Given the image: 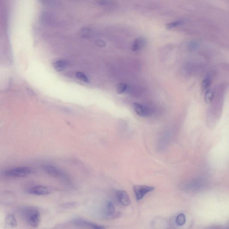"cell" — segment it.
I'll use <instances>...</instances> for the list:
<instances>
[{
  "label": "cell",
  "mask_w": 229,
  "mask_h": 229,
  "mask_svg": "<svg viewBox=\"0 0 229 229\" xmlns=\"http://www.w3.org/2000/svg\"><path fill=\"white\" fill-rule=\"evenodd\" d=\"M26 216V220L30 225L32 227H38L40 221V215L39 212L35 209H30L27 210Z\"/></svg>",
  "instance_id": "obj_2"
},
{
  "label": "cell",
  "mask_w": 229,
  "mask_h": 229,
  "mask_svg": "<svg viewBox=\"0 0 229 229\" xmlns=\"http://www.w3.org/2000/svg\"><path fill=\"white\" fill-rule=\"evenodd\" d=\"M68 64L69 62L66 60H60L54 62L53 66L56 71L60 72L64 70L68 66Z\"/></svg>",
  "instance_id": "obj_8"
},
{
  "label": "cell",
  "mask_w": 229,
  "mask_h": 229,
  "mask_svg": "<svg viewBox=\"0 0 229 229\" xmlns=\"http://www.w3.org/2000/svg\"><path fill=\"white\" fill-rule=\"evenodd\" d=\"M35 170L29 167H18L8 169L4 172V175L9 177L20 178L34 173Z\"/></svg>",
  "instance_id": "obj_1"
},
{
  "label": "cell",
  "mask_w": 229,
  "mask_h": 229,
  "mask_svg": "<svg viewBox=\"0 0 229 229\" xmlns=\"http://www.w3.org/2000/svg\"><path fill=\"white\" fill-rule=\"evenodd\" d=\"M30 193L36 195H47L50 194L49 190L47 187L42 186L33 187L29 190Z\"/></svg>",
  "instance_id": "obj_7"
},
{
  "label": "cell",
  "mask_w": 229,
  "mask_h": 229,
  "mask_svg": "<svg viewBox=\"0 0 229 229\" xmlns=\"http://www.w3.org/2000/svg\"><path fill=\"white\" fill-rule=\"evenodd\" d=\"M154 189L153 187L143 185H137L133 187V190L137 201L142 200L146 194L152 191Z\"/></svg>",
  "instance_id": "obj_3"
},
{
  "label": "cell",
  "mask_w": 229,
  "mask_h": 229,
  "mask_svg": "<svg viewBox=\"0 0 229 229\" xmlns=\"http://www.w3.org/2000/svg\"><path fill=\"white\" fill-rule=\"evenodd\" d=\"M214 92L211 90H208L206 91L205 95V100L207 103H210L214 98Z\"/></svg>",
  "instance_id": "obj_13"
},
{
  "label": "cell",
  "mask_w": 229,
  "mask_h": 229,
  "mask_svg": "<svg viewBox=\"0 0 229 229\" xmlns=\"http://www.w3.org/2000/svg\"><path fill=\"white\" fill-rule=\"evenodd\" d=\"M128 90V85L124 83H119L117 86V92L119 94L125 93Z\"/></svg>",
  "instance_id": "obj_11"
},
{
  "label": "cell",
  "mask_w": 229,
  "mask_h": 229,
  "mask_svg": "<svg viewBox=\"0 0 229 229\" xmlns=\"http://www.w3.org/2000/svg\"><path fill=\"white\" fill-rule=\"evenodd\" d=\"M182 24V22L181 21H177L169 23L166 25V28L168 29H171L172 28H175L177 26H179Z\"/></svg>",
  "instance_id": "obj_16"
},
{
  "label": "cell",
  "mask_w": 229,
  "mask_h": 229,
  "mask_svg": "<svg viewBox=\"0 0 229 229\" xmlns=\"http://www.w3.org/2000/svg\"><path fill=\"white\" fill-rule=\"evenodd\" d=\"M176 222L179 226H182L185 222V217L184 214H180L177 217Z\"/></svg>",
  "instance_id": "obj_15"
},
{
  "label": "cell",
  "mask_w": 229,
  "mask_h": 229,
  "mask_svg": "<svg viewBox=\"0 0 229 229\" xmlns=\"http://www.w3.org/2000/svg\"><path fill=\"white\" fill-rule=\"evenodd\" d=\"M89 225L93 229H105V227L102 226L97 225L94 224H89Z\"/></svg>",
  "instance_id": "obj_18"
},
{
  "label": "cell",
  "mask_w": 229,
  "mask_h": 229,
  "mask_svg": "<svg viewBox=\"0 0 229 229\" xmlns=\"http://www.w3.org/2000/svg\"><path fill=\"white\" fill-rule=\"evenodd\" d=\"M106 214L108 215H112L115 212V208L111 202H108L106 205Z\"/></svg>",
  "instance_id": "obj_12"
},
{
  "label": "cell",
  "mask_w": 229,
  "mask_h": 229,
  "mask_svg": "<svg viewBox=\"0 0 229 229\" xmlns=\"http://www.w3.org/2000/svg\"><path fill=\"white\" fill-rule=\"evenodd\" d=\"M76 77H77V78L85 82V83H88L89 82V80L87 77L84 73H82V72H77L76 74Z\"/></svg>",
  "instance_id": "obj_14"
},
{
  "label": "cell",
  "mask_w": 229,
  "mask_h": 229,
  "mask_svg": "<svg viewBox=\"0 0 229 229\" xmlns=\"http://www.w3.org/2000/svg\"><path fill=\"white\" fill-rule=\"evenodd\" d=\"M145 44V40L143 38H138L136 39L133 44L132 50L133 51H137L142 49Z\"/></svg>",
  "instance_id": "obj_10"
},
{
  "label": "cell",
  "mask_w": 229,
  "mask_h": 229,
  "mask_svg": "<svg viewBox=\"0 0 229 229\" xmlns=\"http://www.w3.org/2000/svg\"><path fill=\"white\" fill-rule=\"evenodd\" d=\"M43 169L46 173L57 178H65L66 175L62 170L51 165H44Z\"/></svg>",
  "instance_id": "obj_4"
},
{
  "label": "cell",
  "mask_w": 229,
  "mask_h": 229,
  "mask_svg": "<svg viewBox=\"0 0 229 229\" xmlns=\"http://www.w3.org/2000/svg\"><path fill=\"white\" fill-rule=\"evenodd\" d=\"M6 225L11 228L16 227L17 226V222L15 215L13 214H8L5 220Z\"/></svg>",
  "instance_id": "obj_9"
},
{
  "label": "cell",
  "mask_w": 229,
  "mask_h": 229,
  "mask_svg": "<svg viewBox=\"0 0 229 229\" xmlns=\"http://www.w3.org/2000/svg\"><path fill=\"white\" fill-rule=\"evenodd\" d=\"M116 196L119 203L124 206H128L131 203L130 198L127 193L124 191L118 190L116 192Z\"/></svg>",
  "instance_id": "obj_6"
},
{
  "label": "cell",
  "mask_w": 229,
  "mask_h": 229,
  "mask_svg": "<svg viewBox=\"0 0 229 229\" xmlns=\"http://www.w3.org/2000/svg\"><path fill=\"white\" fill-rule=\"evenodd\" d=\"M211 84V81L209 78H205L203 80L201 87L203 90H208Z\"/></svg>",
  "instance_id": "obj_17"
},
{
  "label": "cell",
  "mask_w": 229,
  "mask_h": 229,
  "mask_svg": "<svg viewBox=\"0 0 229 229\" xmlns=\"http://www.w3.org/2000/svg\"><path fill=\"white\" fill-rule=\"evenodd\" d=\"M133 108L134 112L140 117H148L150 116L151 113V111L147 107L143 106L139 103H134Z\"/></svg>",
  "instance_id": "obj_5"
}]
</instances>
